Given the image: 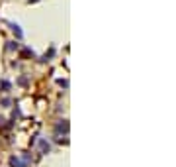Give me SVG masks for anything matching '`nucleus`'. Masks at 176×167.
Wrapping results in <instances>:
<instances>
[{"mask_svg":"<svg viewBox=\"0 0 176 167\" xmlns=\"http://www.w3.org/2000/svg\"><path fill=\"white\" fill-rule=\"evenodd\" d=\"M10 163L14 165V167H28V161H20L18 157H12V159H10Z\"/></svg>","mask_w":176,"mask_h":167,"instance_id":"nucleus-1","label":"nucleus"},{"mask_svg":"<svg viewBox=\"0 0 176 167\" xmlns=\"http://www.w3.org/2000/svg\"><path fill=\"white\" fill-rule=\"evenodd\" d=\"M39 145H41V149H43V152H49V144H47L45 140H41V141H39Z\"/></svg>","mask_w":176,"mask_h":167,"instance_id":"nucleus-2","label":"nucleus"}]
</instances>
